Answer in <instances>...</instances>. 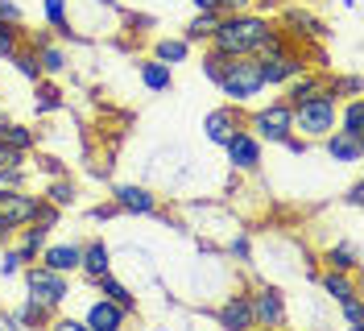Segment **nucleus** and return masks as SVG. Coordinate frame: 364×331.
I'll return each mask as SVG.
<instances>
[{"label": "nucleus", "instance_id": "nucleus-1", "mask_svg": "<svg viewBox=\"0 0 364 331\" xmlns=\"http://www.w3.org/2000/svg\"><path fill=\"white\" fill-rule=\"evenodd\" d=\"M277 33L265 17H257V13H224L220 17V25H215V33H211V46L220 50V54H261L265 46H269V38Z\"/></svg>", "mask_w": 364, "mask_h": 331}, {"label": "nucleus", "instance_id": "nucleus-2", "mask_svg": "<svg viewBox=\"0 0 364 331\" xmlns=\"http://www.w3.org/2000/svg\"><path fill=\"white\" fill-rule=\"evenodd\" d=\"M265 88V75H261V58L257 54H236L228 58L224 75H220V91H224L232 104H245L252 95H261Z\"/></svg>", "mask_w": 364, "mask_h": 331}, {"label": "nucleus", "instance_id": "nucleus-3", "mask_svg": "<svg viewBox=\"0 0 364 331\" xmlns=\"http://www.w3.org/2000/svg\"><path fill=\"white\" fill-rule=\"evenodd\" d=\"M290 112H294V132H302V137H327L336 129V91L323 88L318 95L294 104Z\"/></svg>", "mask_w": 364, "mask_h": 331}, {"label": "nucleus", "instance_id": "nucleus-4", "mask_svg": "<svg viewBox=\"0 0 364 331\" xmlns=\"http://www.w3.org/2000/svg\"><path fill=\"white\" fill-rule=\"evenodd\" d=\"M25 282H29V303H38L46 310L63 307V298H67V273H58L50 265H29Z\"/></svg>", "mask_w": 364, "mask_h": 331}, {"label": "nucleus", "instance_id": "nucleus-5", "mask_svg": "<svg viewBox=\"0 0 364 331\" xmlns=\"http://www.w3.org/2000/svg\"><path fill=\"white\" fill-rule=\"evenodd\" d=\"M249 129L257 141H282V137L294 132V112H290L286 100L282 104H269V108H257L249 116Z\"/></svg>", "mask_w": 364, "mask_h": 331}, {"label": "nucleus", "instance_id": "nucleus-6", "mask_svg": "<svg viewBox=\"0 0 364 331\" xmlns=\"http://www.w3.org/2000/svg\"><path fill=\"white\" fill-rule=\"evenodd\" d=\"M261 58V75H265V83H290L294 75H302L306 70V63H302V54H298L294 46H286V50H269V54H257Z\"/></svg>", "mask_w": 364, "mask_h": 331}, {"label": "nucleus", "instance_id": "nucleus-7", "mask_svg": "<svg viewBox=\"0 0 364 331\" xmlns=\"http://www.w3.org/2000/svg\"><path fill=\"white\" fill-rule=\"evenodd\" d=\"M38 203H42V195H25L21 186H17V191H0V220L17 232V228H25V224H33Z\"/></svg>", "mask_w": 364, "mask_h": 331}, {"label": "nucleus", "instance_id": "nucleus-8", "mask_svg": "<svg viewBox=\"0 0 364 331\" xmlns=\"http://www.w3.org/2000/svg\"><path fill=\"white\" fill-rule=\"evenodd\" d=\"M249 307H252V323H261V327H282L286 323V298H282V290L261 286L249 298Z\"/></svg>", "mask_w": 364, "mask_h": 331}, {"label": "nucleus", "instance_id": "nucleus-9", "mask_svg": "<svg viewBox=\"0 0 364 331\" xmlns=\"http://www.w3.org/2000/svg\"><path fill=\"white\" fill-rule=\"evenodd\" d=\"M228 149V162H232V170H257L261 166V141L252 137V132H236L232 141L224 145Z\"/></svg>", "mask_w": 364, "mask_h": 331}, {"label": "nucleus", "instance_id": "nucleus-10", "mask_svg": "<svg viewBox=\"0 0 364 331\" xmlns=\"http://www.w3.org/2000/svg\"><path fill=\"white\" fill-rule=\"evenodd\" d=\"M207 141H215V145H228L236 132L245 129V120H240V112L236 108H215L211 116H207Z\"/></svg>", "mask_w": 364, "mask_h": 331}, {"label": "nucleus", "instance_id": "nucleus-11", "mask_svg": "<svg viewBox=\"0 0 364 331\" xmlns=\"http://www.w3.org/2000/svg\"><path fill=\"white\" fill-rule=\"evenodd\" d=\"M124 319H129L124 307H116L112 298H100V303H91V310H87V331H116Z\"/></svg>", "mask_w": 364, "mask_h": 331}, {"label": "nucleus", "instance_id": "nucleus-12", "mask_svg": "<svg viewBox=\"0 0 364 331\" xmlns=\"http://www.w3.org/2000/svg\"><path fill=\"white\" fill-rule=\"evenodd\" d=\"M116 207L120 211H136V216H154L158 199L149 195L145 186H116Z\"/></svg>", "mask_w": 364, "mask_h": 331}, {"label": "nucleus", "instance_id": "nucleus-13", "mask_svg": "<svg viewBox=\"0 0 364 331\" xmlns=\"http://www.w3.org/2000/svg\"><path fill=\"white\" fill-rule=\"evenodd\" d=\"M79 257H83L79 244H46L42 248V265L58 269V273H75L79 269Z\"/></svg>", "mask_w": 364, "mask_h": 331}, {"label": "nucleus", "instance_id": "nucleus-14", "mask_svg": "<svg viewBox=\"0 0 364 331\" xmlns=\"http://www.w3.org/2000/svg\"><path fill=\"white\" fill-rule=\"evenodd\" d=\"M220 327H232V331L257 327V323H252V307H249V298H245V294L228 298L224 307H220Z\"/></svg>", "mask_w": 364, "mask_h": 331}, {"label": "nucleus", "instance_id": "nucleus-15", "mask_svg": "<svg viewBox=\"0 0 364 331\" xmlns=\"http://www.w3.org/2000/svg\"><path fill=\"white\" fill-rule=\"evenodd\" d=\"M79 269L87 273L91 282H95V278H104V273L112 269V253H108V244H104V241H91L87 248H83V257H79Z\"/></svg>", "mask_w": 364, "mask_h": 331}, {"label": "nucleus", "instance_id": "nucleus-16", "mask_svg": "<svg viewBox=\"0 0 364 331\" xmlns=\"http://www.w3.org/2000/svg\"><path fill=\"white\" fill-rule=\"evenodd\" d=\"M323 88H327V79H323V75H311V70H302V75H294V79H290V88H286V104L294 108V104H302V100L318 95Z\"/></svg>", "mask_w": 364, "mask_h": 331}, {"label": "nucleus", "instance_id": "nucleus-17", "mask_svg": "<svg viewBox=\"0 0 364 331\" xmlns=\"http://www.w3.org/2000/svg\"><path fill=\"white\" fill-rule=\"evenodd\" d=\"M323 145H327V154L336 157V162H360V141L356 137H348V132L331 129L323 137Z\"/></svg>", "mask_w": 364, "mask_h": 331}, {"label": "nucleus", "instance_id": "nucleus-18", "mask_svg": "<svg viewBox=\"0 0 364 331\" xmlns=\"http://www.w3.org/2000/svg\"><path fill=\"white\" fill-rule=\"evenodd\" d=\"M215 25H220V13L215 9H199V17L186 25V33H182V42H211V33H215Z\"/></svg>", "mask_w": 364, "mask_h": 331}, {"label": "nucleus", "instance_id": "nucleus-19", "mask_svg": "<svg viewBox=\"0 0 364 331\" xmlns=\"http://www.w3.org/2000/svg\"><path fill=\"white\" fill-rule=\"evenodd\" d=\"M286 29L294 33V38H323L327 29H323V21H315L311 13H298V9H290L286 13Z\"/></svg>", "mask_w": 364, "mask_h": 331}, {"label": "nucleus", "instance_id": "nucleus-20", "mask_svg": "<svg viewBox=\"0 0 364 331\" xmlns=\"http://www.w3.org/2000/svg\"><path fill=\"white\" fill-rule=\"evenodd\" d=\"M95 286H100V294H104V298H112L116 307H124L129 315L136 310V298H133V294H129L124 286H120V282H116L112 273H104V278H95Z\"/></svg>", "mask_w": 364, "mask_h": 331}, {"label": "nucleus", "instance_id": "nucleus-21", "mask_svg": "<svg viewBox=\"0 0 364 331\" xmlns=\"http://www.w3.org/2000/svg\"><path fill=\"white\" fill-rule=\"evenodd\" d=\"M323 290L336 298V303H348V298H356V286H352V278L340 273V269H327L323 273Z\"/></svg>", "mask_w": 364, "mask_h": 331}, {"label": "nucleus", "instance_id": "nucleus-22", "mask_svg": "<svg viewBox=\"0 0 364 331\" xmlns=\"http://www.w3.org/2000/svg\"><path fill=\"white\" fill-rule=\"evenodd\" d=\"M0 141L25 154V149H33V129H25V125H13V120H4V116H0Z\"/></svg>", "mask_w": 364, "mask_h": 331}, {"label": "nucleus", "instance_id": "nucleus-23", "mask_svg": "<svg viewBox=\"0 0 364 331\" xmlns=\"http://www.w3.org/2000/svg\"><path fill=\"white\" fill-rule=\"evenodd\" d=\"M141 83H145L149 91H170L174 75H170V66H166V63H158V58H154V63L141 66Z\"/></svg>", "mask_w": 364, "mask_h": 331}, {"label": "nucleus", "instance_id": "nucleus-24", "mask_svg": "<svg viewBox=\"0 0 364 331\" xmlns=\"http://www.w3.org/2000/svg\"><path fill=\"white\" fill-rule=\"evenodd\" d=\"M46 236H50L46 228H29V224H25V236H21V244H17V253H21V261H25V265H29V261H38V257H42V248H46Z\"/></svg>", "mask_w": 364, "mask_h": 331}, {"label": "nucleus", "instance_id": "nucleus-25", "mask_svg": "<svg viewBox=\"0 0 364 331\" xmlns=\"http://www.w3.org/2000/svg\"><path fill=\"white\" fill-rule=\"evenodd\" d=\"M356 265H360V253H356V244H343V248H327V269L352 273Z\"/></svg>", "mask_w": 364, "mask_h": 331}, {"label": "nucleus", "instance_id": "nucleus-26", "mask_svg": "<svg viewBox=\"0 0 364 331\" xmlns=\"http://www.w3.org/2000/svg\"><path fill=\"white\" fill-rule=\"evenodd\" d=\"M186 50H191V42H182V38H166V42H158L154 58L166 63V66H174V63H186Z\"/></svg>", "mask_w": 364, "mask_h": 331}, {"label": "nucleus", "instance_id": "nucleus-27", "mask_svg": "<svg viewBox=\"0 0 364 331\" xmlns=\"http://www.w3.org/2000/svg\"><path fill=\"white\" fill-rule=\"evenodd\" d=\"M9 63H17V70H21L29 83L46 79V75H42V63H38V50H13V58H9Z\"/></svg>", "mask_w": 364, "mask_h": 331}, {"label": "nucleus", "instance_id": "nucleus-28", "mask_svg": "<svg viewBox=\"0 0 364 331\" xmlns=\"http://www.w3.org/2000/svg\"><path fill=\"white\" fill-rule=\"evenodd\" d=\"M46 199H50L54 207H70V203H75V182H70L67 174L54 178V182H50V191H46Z\"/></svg>", "mask_w": 364, "mask_h": 331}, {"label": "nucleus", "instance_id": "nucleus-29", "mask_svg": "<svg viewBox=\"0 0 364 331\" xmlns=\"http://www.w3.org/2000/svg\"><path fill=\"white\" fill-rule=\"evenodd\" d=\"M340 132L356 137V141L364 137V129H360V100H356V95H352V100H348V108H343V129Z\"/></svg>", "mask_w": 364, "mask_h": 331}, {"label": "nucleus", "instance_id": "nucleus-30", "mask_svg": "<svg viewBox=\"0 0 364 331\" xmlns=\"http://www.w3.org/2000/svg\"><path fill=\"white\" fill-rule=\"evenodd\" d=\"M228 58H232V54H220L215 46H211V50H207V54H203V75H207V79H211V83H220V75H224Z\"/></svg>", "mask_w": 364, "mask_h": 331}, {"label": "nucleus", "instance_id": "nucleus-31", "mask_svg": "<svg viewBox=\"0 0 364 331\" xmlns=\"http://www.w3.org/2000/svg\"><path fill=\"white\" fill-rule=\"evenodd\" d=\"M54 108H63V91L54 88V83L38 79V112H54Z\"/></svg>", "mask_w": 364, "mask_h": 331}, {"label": "nucleus", "instance_id": "nucleus-32", "mask_svg": "<svg viewBox=\"0 0 364 331\" xmlns=\"http://www.w3.org/2000/svg\"><path fill=\"white\" fill-rule=\"evenodd\" d=\"M46 21L54 25L58 33H70V25H67V0H46Z\"/></svg>", "mask_w": 364, "mask_h": 331}, {"label": "nucleus", "instance_id": "nucleus-33", "mask_svg": "<svg viewBox=\"0 0 364 331\" xmlns=\"http://www.w3.org/2000/svg\"><path fill=\"white\" fill-rule=\"evenodd\" d=\"M38 63H42V75H58V70L67 66V58H63V50H58V46H42Z\"/></svg>", "mask_w": 364, "mask_h": 331}, {"label": "nucleus", "instance_id": "nucleus-34", "mask_svg": "<svg viewBox=\"0 0 364 331\" xmlns=\"http://www.w3.org/2000/svg\"><path fill=\"white\" fill-rule=\"evenodd\" d=\"M25 178H21V166H4L0 170V191H17Z\"/></svg>", "mask_w": 364, "mask_h": 331}, {"label": "nucleus", "instance_id": "nucleus-35", "mask_svg": "<svg viewBox=\"0 0 364 331\" xmlns=\"http://www.w3.org/2000/svg\"><path fill=\"white\" fill-rule=\"evenodd\" d=\"M343 315H348V323L352 327H364V310H360V298H348V303H340Z\"/></svg>", "mask_w": 364, "mask_h": 331}, {"label": "nucleus", "instance_id": "nucleus-36", "mask_svg": "<svg viewBox=\"0 0 364 331\" xmlns=\"http://www.w3.org/2000/svg\"><path fill=\"white\" fill-rule=\"evenodd\" d=\"M21 162H25L21 149H13V145H4V141H0V170H4V166H21Z\"/></svg>", "mask_w": 364, "mask_h": 331}, {"label": "nucleus", "instance_id": "nucleus-37", "mask_svg": "<svg viewBox=\"0 0 364 331\" xmlns=\"http://www.w3.org/2000/svg\"><path fill=\"white\" fill-rule=\"evenodd\" d=\"M21 253H17V248H13V253H4V261H0V273H4V278H13V273H17V269H21Z\"/></svg>", "mask_w": 364, "mask_h": 331}, {"label": "nucleus", "instance_id": "nucleus-38", "mask_svg": "<svg viewBox=\"0 0 364 331\" xmlns=\"http://www.w3.org/2000/svg\"><path fill=\"white\" fill-rule=\"evenodd\" d=\"M331 91H343V95H360V79L356 75H343V79H336V88Z\"/></svg>", "mask_w": 364, "mask_h": 331}, {"label": "nucleus", "instance_id": "nucleus-39", "mask_svg": "<svg viewBox=\"0 0 364 331\" xmlns=\"http://www.w3.org/2000/svg\"><path fill=\"white\" fill-rule=\"evenodd\" d=\"M38 166H42L50 178H63V174H67V166H63L58 157H38Z\"/></svg>", "mask_w": 364, "mask_h": 331}, {"label": "nucleus", "instance_id": "nucleus-40", "mask_svg": "<svg viewBox=\"0 0 364 331\" xmlns=\"http://www.w3.org/2000/svg\"><path fill=\"white\" fill-rule=\"evenodd\" d=\"M0 17H4V21H21V9H17V4H13V0H0Z\"/></svg>", "mask_w": 364, "mask_h": 331}, {"label": "nucleus", "instance_id": "nucleus-41", "mask_svg": "<svg viewBox=\"0 0 364 331\" xmlns=\"http://www.w3.org/2000/svg\"><path fill=\"white\" fill-rule=\"evenodd\" d=\"M249 4L252 0H220V17H224V13H245Z\"/></svg>", "mask_w": 364, "mask_h": 331}, {"label": "nucleus", "instance_id": "nucleus-42", "mask_svg": "<svg viewBox=\"0 0 364 331\" xmlns=\"http://www.w3.org/2000/svg\"><path fill=\"white\" fill-rule=\"evenodd\" d=\"M282 145H286L290 154H306V141H302V137H294V132H290V137H282Z\"/></svg>", "mask_w": 364, "mask_h": 331}, {"label": "nucleus", "instance_id": "nucleus-43", "mask_svg": "<svg viewBox=\"0 0 364 331\" xmlns=\"http://www.w3.org/2000/svg\"><path fill=\"white\" fill-rule=\"evenodd\" d=\"M116 211H120L116 203H112V207H95V211H91V220H112Z\"/></svg>", "mask_w": 364, "mask_h": 331}, {"label": "nucleus", "instance_id": "nucleus-44", "mask_svg": "<svg viewBox=\"0 0 364 331\" xmlns=\"http://www.w3.org/2000/svg\"><path fill=\"white\" fill-rule=\"evenodd\" d=\"M13 50H17V38H0V58H13Z\"/></svg>", "mask_w": 364, "mask_h": 331}, {"label": "nucleus", "instance_id": "nucleus-45", "mask_svg": "<svg viewBox=\"0 0 364 331\" xmlns=\"http://www.w3.org/2000/svg\"><path fill=\"white\" fill-rule=\"evenodd\" d=\"M360 199H364V186H352V191H348V203H352V207H360Z\"/></svg>", "mask_w": 364, "mask_h": 331}, {"label": "nucleus", "instance_id": "nucleus-46", "mask_svg": "<svg viewBox=\"0 0 364 331\" xmlns=\"http://www.w3.org/2000/svg\"><path fill=\"white\" fill-rule=\"evenodd\" d=\"M195 9H215L220 13V0H195Z\"/></svg>", "mask_w": 364, "mask_h": 331}, {"label": "nucleus", "instance_id": "nucleus-47", "mask_svg": "<svg viewBox=\"0 0 364 331\" xmlns=\"http://www.w3.org/2000/svg\"><path fill=\"white\" fill-rule=\"evenodd\" d=\"M9 236H13V228H9V224L0 220V244H9Z\"/></svg>", "mask_w": 364, "mask_h": 331}, {"label": "nucleus", "instance_id": "nucleus-48", "mask_svg": "<svg viewBox=\"0 0 364 331\" xmlns=\"http://www.w3.org/2000/svg\"><path fill=\"white\" fill-rule=\"evenodd\" d=\"M261 4H265V9H273V4H277V0H261Z\"/></svg>", "mask_w": 364, "mask_h": 331}]
</instances>
